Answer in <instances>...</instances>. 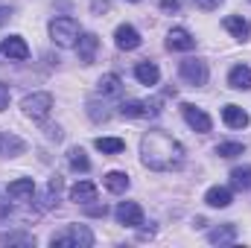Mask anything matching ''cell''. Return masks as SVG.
<instances>
[{"label":"cell","mask_w":251,"mask_h":248,"mask_svg":"<svg viewBox=\"0 0 251 248\" xmlns=\"http://www.w3.org/2000/svg\"><path fill=\"white\" fill-rule=\"evenodd\" d=\"M140 161L155 173H170L184 164V146L167 131H146L140 140Z\"/></svg>","instance_id":"6da1fadb"},{"label":"cell","mask_w":251,"mask_h":248,"mask_svg":"<svg viewBox=\"0 0 251 248\" xmlns=\"http://www.w3.org/2000/svg\"><path fill=\"white\" fill-rule=\"evenodd\" d=\"M50 246L56 248H91L94 246V234H91V228H85V225H67L64 231L59 234H53L50 237Z\"/></svg>","instance_id":"7a4b0ae2"},{"label":"cell","mask_w":251,"mask_h":248,"mask_svg":"<svg viewBox=\"0 0 251 248\" xmlns=\"http://www.w3.org/2000/svg\"><path fill=\"white\" fill-rule=\"evenodd\" d=\"M79 35H82L79 21H73V18H53L50 21V38H53V44H59V47H76Z\"/></svg>","instance_id":"3957f363"},{"label":"cell","mask_w":251,"mask_h":248,"mask_svg":"<svg viewBox=\"0 0 251 248\" xmlns=\"http://www.w3.org/2000/svg\"><path fill=\"white\" fill-rule=\"evenodd\" d=\"M21 108H24L26 117H32V120H44V117L50 114V108H53V97H50V94H29V97H24Z\"/></svg>","instance_id":"277c9868"},{"label":"cell","mask_w":251,"mask_h":248,"mask_svg":"<svg viewBox=\"0 0 251 248\" xmlns=\"http://www.w3.org/2000/svg\"><path fill=\"white\" fill-rule=\"evenodd\" d=\"M178 73H181V79L190 82L193 88H201L207 82V64L201 62V59H184L181 67H178Z\"/></svg>","instance_id":"5b68a950"},{"label":"cell","mask_w":251,"mask_h":248,"mask_svg":"<svg viewBox=\"0 0 251 248\" xmlns=\"http://www.w3.org/2000/svg\"><path fill=\"white\" fill-rule=\"evenodd\" d=\"M0 53H3L9 62H26V59H29V47H26V41H24L21 35H9V38H3Z\"/></svg>","instance_id":"8992f818"},{"label":"cell","mask_w":251,"mask_h":248,"mask_svg":"<svg viewBox=\"0 0 251 248\" xmlns=\"http://www.w3.org/2000/svg\"><path fill=\"white\" fill-rule=\"evenodd\" d=\"M114 216H117L120 225H128V228H140L143 225V210H140L137 201H120Z\"/></svg>","instance_id":"52a82bcc"},{"label":"cell","mask_w":251,"mask_h":248,"mask_svg":"<svg viewBox=\"0 0 251 248\" xmlns=\"http://www.w3.org/2000/svg\"><path fill=\"white\" fill-rule=\"evenodd\" d=\"M114 44L126 50V53H131V50H137L140 47V32L131 26V24H120L117 29H114Z\"/></svg>","instance_id":"ba28073f"},{"label":"cell","mask_w":251,"mask_h":248,"mask_svg":"<svg viewBox=\"0 0 251 248\" xmlns=\"http://www.w3.org/2000/svg\"><path fill=\"white\" fill-rule=\"evenodd\" d=\"M181 114H184V120H187V125L193 131H201V134H204V131H210V125H213L210 117H207L201 108H196L193 102H184V105H181Z\"/></svg>","instance_id":"9c48e42d"},{"label":"cell","mask_w":251,"mask_h":248,"mask_svg":"<svg viewBox=\"0 0 251 248\" xmlns=\"http://www.w3.org/2000/svg\"><path fill=\"white\" fill-rule=\"evenodd\" d=\"M123 117H155L158 114V102H146V99H126L120 105Z\"/></svg>","instance_id":"30bf717a"},{"label":"cell","mask_w":251,"mask_h":248,"mask_svg":"<svg viewBox=\"0 0 251 248\" xmlns=\"http://www.w3.org/2000/svg\"><path fill=\"white\" fill-rule=\"evenodd\" d=\"M97 50H100V38H97L94 32H85V35H79V41H76L79 62H82V64H94V59H97Z\"/></svg>","instance_id":"8fae6325"},{"label":"cell","mask_w":251,"mask_h":248,"mask_svg":"<svg viewBox=\"0 0 251 248\" xmlns=\"http://www.w3.org/2000/svg\"><path fill=\"white\" fill-rule=\"evenodd\" d=\"M167 47H170V50H178V53H190V50L196 47V38H193V32H187L184 26H176V29H170V35H167Z\"/></svg>","instance_id":"7c38bea8"},{"label":"cell","mask_w":251,"mask_h":248,"mask_svg":"<svg viewBox=\"0 0 251 248\" xmlns=\"http://www.w3.org/2000/svg\"><path fill=\"white\" fill-rule=\"evenodd\" d=\"M32 193H35V181L32 178H18V181H12V184L6 187V196L12 201H29Z\"/></svg>","instance_id":"4fadbf2b"},{"label":"cell","mask_w":251,"mask_h":248,"mask_svg":"<svg viewBox=\"0 0 251 248\" xmlns=\"http://www.w3.org/2000/svg\"><path fill=\"white\" fill-rule=\"evenodd\" d=\"M70 201H76V204H91V201H97V184H91V181H76V184L70 187Z\"/></svg>","instance_id":"5bb4252c"},{"label":"cell","mask_w":251,"mask_h":248,"mask_svg":"<svg viewBox=\"0 0 251 248\" xmlns=\"http://www.w3.org/2000/svg\"><path fill=\"white\" fill-rule=\"evenodd\" d=\"M207 243L210 246H231V243H237V225H219V228L207 231Z\"/></svg>","instance_id":"9a60e30c"},{"label":"cell","mask_w":251,"mask_h":248,"mask_svg":"<svg viewBox=\"0 0 251 248\" xmlns=\"http://www.w3.org/2000/svg\"><path fill=\"white\" fill-rule=\"evenodd\" d=\"M24 149H26V143H24L18 134H12V131H0V155L15 158V155H21Z\"/></svg>","instance_id":"2e32d148"},{"label":"cell","mask_w":251,"mask_h":248,"mask_svg":"<svg viewBox=\"0 0 251 248\" xmlns=\"http://www.w3.org/2000/svg\"><path fill=\"white\" fill-rule=\"evenodd\" d=\"M222 26L234 35V38H240V41H246L251 35V24L246 21V18H240V15H228L225 21H222Z\"/></svg>","instance_id":"e0dca14e"},{"label":"cell","mask_w":251,"mask_h":248,"mask_svg":"<svg viewBox=\"0 0 251 248\" xmlns=\"http://www.w3.org/2000/svg\"><path fill=\"white\" fill-rule=\"evenodd\" d=\"M134 79L140 82V85H158V79H161V70H158V64L155 62H140L134 67Z\"/></svg>","instance_id":"ac0fdd59"},{"label":"cell","mask_w":251,"mask_h":248,"mask_svg":"<svg viewBox=\"0 0 251 248\" xmlns=\"http://www.w3.org/2000/svg\"><path fill=\"white\" fill-rule=\"evenodd\" d=\"M231 201H234V193L228 187H210L204 193V204L207 207H228Z\"/></svg>","instance_id":"d6986e66"},{"label":"cell","mask_w":251,"mask_h":248,"mask_svg":"<svg viewBox=\"0 0 251 248\" xmlns=\"http://www.w3.org/2000/svg\"><path fill=\"white\" fill-rule=\"evenodd\" d=\"M228 85H231L234 91H249L251 88V67H246V64L231 67V73H228Z\"/></svg>","instance_id":"ffe728a7"},{"label":"cell","mask_w":251,"mask_h":248,"mask_svg":"<svg viewBox=\"0 0 251 248\" xmlns=\"http://www.w3.org/2000/svg\"><path fill=\"white\" fill-rule=\"evenodd\" d=\"M222 120H225L228 128H246L249 125V114L240 105H225L222 108Z\"/></svg>","instance_id":"44dd1931"},{"label":"cell","mask_w":251,"mask_h":248,"mask_svg":"<svg viewBox=\"0 0 251 248\" xmlns=\"http://www.w3.org/2000/svg\"><path fill=\"white\" fill-rule=\"evenodd\" d=\"M102 184H105V190L108 193H126L128 190V175L126 173H120V170H111V173H105V178H102Z\"/></svg>","instance_id":"7402d4cb"},{"label":"cell","mask_w":251,"mask_h":248,"mask_svg":"<svg viewBox=\"0 0 251 248\" xmlns=\"http://www.w3.org/2000/svg\"><path fill=\"white\" fill-rule=\"evenodd\" d=\"M120 88H123V79H120L117 73H105V76H100V82H97V91H100L102 97H114V94H120Z\"/></svg>","instance_id":"603a6c76"},{"label":"cell","mask_w":251,"mask_h":248,"mask_svg":"<svg viewBox=\"0 0 251 248\" xmlns=\"http://www.w3.org/2000/svg\"><path fill=\"white\" fill-rule=\"evenodd\" d=\"M0 246L32 248V246H35V237H32V234H26V231H9V234H0Z\"/></svg>","instance_id":"cb8c5ba5"},{"label":"cell","mask_w":251,"mask_h":248,"mask_svg":"<svg viewBox=\"0 0 251 248\" xmlns=\"http://www.w3.org/2000/svg\"><path fill=\"white\" fill-rule=\"evenodd\" d=\"M67 164H70V170H76V173H88V170H91V161H88V155H85L79 146H73V149L67 152Z\"/></svg>","instance_id":"d4e9b609"},{"label":"cell","mask_w":251,"mask_h":248,"mask_svg":"<svg viewBox=\"0 0 251 248\" xmlns=\"http://www.w3.org/2000/svg\"><path fill=\"white\" fill-rule=\"evenodd\" d=\"M97 149H100L102 155H120L126 149V143L120 137H97Z\"/></svg>","instance_id":"484cf974"},{"label":"cell","mask_w":251,"mask_h":248,"mask_svg":"<svg viewBox=\"0 0 251 248\" xmlns=\"http://www.w3.org/2000/svg\"><path fill=\"white\" fill-rule=\"evenodd\" d=\"M231 187H234V190H251V167H237V170H231Z\"/></svg>","instance_id":"4316f807"},{"label":"cell","mask_w":251,"mask_h":248,"mask_svg":"<svg viewBox=\"0 0 251 248\" xmlns=\"http://www.w3.org/2000/svg\"><path fill=\"white\" fill-rule=\"evenodd\" d=\"M243 152H246L243 143H219V146H216V155H219V158H237V155H243Z\"/></svg>","instance_id":"83f0119b"},{"label":"cell","mask_w":251,"mask_h":248,"mask_svg":"<svg viewBox=\"0 0 251 248\" xmlns=\"http://www.w3.org/2000/svg\"><path fill=\"white\" fill-rule=\"evenodd\" d=\"M193 3H196L201 12H213V9H219V3H222V0H193Z\"/></svg>","instance_id":"f1b7e54d"},{"label":"cell","mask_w":251,"mask_h":248,"mask_svg":"<svg viewBox=\"0 0 251 248\" xmlns=\"http://www.w3.org/2000/svg\"><path fill=\"white\" fill-rule=\"evenodd\" d=\"M6 105H9V88L0 82V111H6Z\"/></svg>","instance_id":"f546056e"},{"label":"cell","mask_w":251,"mask_h":248,"mask_svg":"<svg viewBox=\"0 0 251 248\" xmlns=\"http://www.w3.org/2000/svg\"><path fill=\"white\" fill-rule=\"evenodd\" d=\"M178 0H161V9H167V12H178Z\"/></svg>","instance_id":"4dcf8cb0"},{"label":"cell","mask_w":251,"mask_h":248,"mask_svg":"<svg viewBox=\"0 0 251 248\" xmlns=\"http://www.w3.org/2000/svg\"><path fill=\"white\" fill-rule=\"evenodd\" d=\"M88 213H91V216H105V204H102V207H88Z\"/></svg>","instance_id":"1f68e13d"},{"label":"cell","mask_w":251,"mask_h":248,"mask_svg":"<svg viewBox=\"0 0 251 248\" xmlns=\"http://www.w3.org/2000/svg\"><path fill=\"white\" fill-rule=\"evenodd\" d=\"M9 15H12V12H9V9H3V6H0V24H3V21H6V18H9Z\"/></svg>","instance_id":"d6a6232c"},{"label":"cell","mask_w":251,"mask_h":248,"mask_svg":"<svg viewBox=\"0 0 251 248\" xmlns=\"http://www.w3.org/2000/svg\"><path fill=\"white\" fill-rule=\"evenodd\" d=\"M131 3H140V0H131Z\"/></svg>","instance_id":"836d02e7"}]
</instances>
